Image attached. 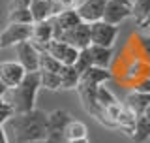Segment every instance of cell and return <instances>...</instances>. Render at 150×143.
Here are the masks:
<instances>
[{
	"label": "cell",
	"mask_w": 150,
	"mask_h": 143,
	"mask_svg": "<svg viewBox=\"0 0 150 143\" xmlns=\"http://www.w3.org/2000/svg\"><path fill=\"white\" fill-rule=\"evenodd\" d=\"M56 2L62 6V9H66V8H71V4H73V0H56Z\"/></svg>",
	"instance_id": "4dcf8cb0"
},
{
	"label": "cell",
	"mask_w": 150,
	"mask_h": 143,
	"mask_svg": "<svg viewBox=\"0 0 150 143\" xmlns=\"http://www.w3.org/2000/svg\"><path fill=\"white\" fill-rule=\"evenodd\" d=\"M51 40H53V25H51L49 19L32 25V36H30L32 44L41 47V45H45L47 41H51Z\"/></svg>",
	"instance_id": "5bb4252c"
},
{
	"label": "cell",
	"mask_w": 150,
	"mask_h": 143,
	"mask_svg": "<svg viewBox=\"0 0 150 143\" xmlns=\"http://www.w3.org/2000/svg\"><path fill=\"white\" fill-rule=\"evenodd\" d=\"M32 0H11L9 2V9H23V8H30Z\"/></svg>",
	"instance_id": "f1b7e54d"
},
{
	"label": "cell",
	"mask_w": 150,
	"mask_h": 143,
	"mask_svg": "<svg viewBox=\"0 0 150 143\" xmlns=\"http://www.w3.org/2000/svg\"><path fill=\"white\" fill-rule=\"evenodd\" d=\"M60 41H66L71 47H75L77 51L81 49H88L92 45V38H90V25L86 23H79L77 26L69 28V30H64L58 38Z\"/></svg>",
	"instance_id": "ba28073f"
},
{
	"label": "cell",
	"mask_w": 150,
	"mask_h": 143,
	"mask_svg": "<svg viewBox=\"0 0 150 143\" xmlns=\"http://www.w3.org/2000/svg\"><path fill=\"white\" fill-rule=\"evenodd\" d=\"M66 137H68V141L86 137V126H84V122H79V121H73L71 119V122L66 128Z\"/></svg>",
	"instance_id": "d4e9b609"
},
{
	"label": "cell",
	"mask_w": 150,
	"mask_h": 143,
	"mask_svg": "<svg viewBox=\"0 0 150 143\" xmlns=\"http://www.w3.org/2000/svg\"><path fill=\"white\" fill-rule=\"evenodd\" d=\"M62 70V64L56 59H53L51 55H47L41 51L40 53V72H53V74H60Z\"/></svg>",
	"instance_id": "7402d4cb"
},
{
	"label": "cell",
	"mask_w": 150,
	"mask_h": 143,
	"mask_svg": "<svg viewBox=\"0 0 150 143\" xmlns=\"http://www.w3.org/2000/svg\"><path fill=\"white\" fill-rule=\"evenodd\" d=\"M92 56V64L94 66H100V68H109L115 60V51L111 47H101V45H90L88 47Z\"/></svg>",
	"instance_id": "9a60e30c"
},
{
	"label": "cell",
	"mask_w": 150,
	"mask_h": 143,
	"mask_svg": "<svg viewBox=\"0 0 150 143\" xmlns=\"http://www.w3.org/2000/svg\"><path fill=\"white\" fill-rule=\"evenodd\" d=\"M71 122V115L64 109L47 113V137L43 143H68L66 128Z\"/></svg>",
	"instance_id": "3957f363"
},
{
	"label": "cell",
	"mask_w": 150,
	"mask_h": 143,
	"mask_svg": "<svg viewBox=\"0 0 150 143\" xmlns=\"http://www.w3.org/2000/svg\"><path fill=\"white\" fill-rule=\"evenodd\" d=\"M32 36V25H17L8 23V26L0 32V49L15 47L21 41H28Z\"/></svg>",
	"instance_id": "5b68a950"
},
{
	"label": "cell",
	"mask_w": 150,
	"mask_h": 143,
	"mask_svg": "<svg viewBox=\"0 0 150 143\" xmlns=\"http://www.w3.org/2000/svg\"><path fill=\"white\" fill-rule=\"evenodd\" d=\"M13 115H15V113H13V109H11V106H9V104H8L6 107H0V128L6 124V122H8Z\"/></svg>",
	"instance_id": "83f0119b"
},
{
	"label": "cell",
	"mask_w": 150,
	"mask_h": 143,
	"mask_svg": "<svg viewBox=\"0 0 150 143\" xmlns=\"http://www.w3.org/2000/svg\"><path fill=\"white\" fill-rule=\"evenodd\" d=\"M40 81H41V87L47 90H60V74L40 72Z\"/></svg>",
	"instance_id": "cb8c5ba5"
},
{
	"label": "cell",
	"mask_w": 150,
	"mask_h": 143,
	"mask_svg": "<svg viewBox=\"0 0 150 143\" xmlns=\"http://www.w3.org/2000/svg\"><path fill=\"white\" fill-rule=\"evenodd\" d=\"M131 139L133 143H146L150 139V119L146 117H137V122H135V130L131 134Z\"/></svg>",
	"instance_id": "ac0fdd59"
},
{
	"label": "cell",
	"mask_w": 150,
	"mask_h": 143,
	"mask_svg": "<svg viewBox=\"0 0 150 143\" xmlns=\"http://www.w3.org/2000/svg\"><path fill=\"white\" fill-rule=\"evenodd\" d=\"M8 122L13 134V143H43L47 137V113L41 109L13 115Z\"/></svg>",
	"instance_id": "6da1fadb"
},
{
	"label": "cell",
	"mask_w": 150,
	"mask_h": 143,
	"mask_svg": "<svg viewBox=\"0 0 150 143\" xmlns=\"http://www.w3.org/2000/svg\"><path fill=\"white\" fill-rule=\"evenodd\" d=\"M129 8H131V17L135 19L137 26H141V25H143V21L148 17V11H150V0H131Z\"/></svg>",
	"instance_id": "d6986e66"
},
{
	"label": "cell",
	"mask_w": 150,
	"mask_h": 143,
	"mask_svg": "<svg viewBox=\"0 0 150 143\" xmlns=\"http://www.w3.org/2000/svg\"><path fill=\"white\" fill-rule=\"evenodd\" d=\"M8 87H6V85H4V81L2 79H0V98H4V96H6V94H8Z\"/></svg>",
	"instance_id": "f546056e"
},
{
	"label": "cell",
	"mask_w": 150,
	"mask_h": 143,
	"mask_svg": "<svg viewBox=\"0 0 150 143\" xmlns=\"http://www.w3.org/2000/svg\"><path fill=\"white\" fill-rule=\"evenodd\" d=\"M141 28H143V30H144V28H150V11H148V17L143 21V25H141Z\"/></svg>",
	"instance_id": "1f68e13d"
},
{
	"label": "cell",
	"mask_w": 150,
	"mask_h": 143,
	"mask_svg": "<svg viewBox=\"0 0 150 143\" xmlns=\"http://www.w3.org/2000/svg\"><path fill=\"white\" fill-rule=\"evenodd\" d=\"M109 2H118V4H126V6H129L131 0H109Z\"/></svg>",
	"instance_id": "836d02e7"
},
{
	"label": "cell",
	"mask_w": 150,
	"mask_h": 143,
	"mask_svg": "<svg viewBox=\"0 0 150 143\" xmlns=\"http://www.w3.org/2000/svg\"><path fill=\"white\" fill-rule=\"evenodd\" d=\"M8 23H17V25H34V19L28 8L23 9H9L8 11Z\"/></svg>",
	"instance_id": "ffe728a7"
},
{
	"label": "cell",
	"mask_w": 150,
	"mask_h": 143,
	"mask_svg": "<svg viewBox=\"0 0 150 143\" xmlns=\"http://www.w3.org/2000/svg\"><path fill=\"white\" fill-rule=\"evenodd\" d=\"M96 98H98V104H100L101 107H109V106H115V104H118L116 96L105 87V85H100V87L96 89Z\"/></svg>",
	"instance_id": "603a6c76"
},
{
	"label": "cell",
	"mask_w": 150,
	"mask_h": 143,
	"mask_svg": "<svg viewBox=\"0 0 150 143\" xmlns=\"http://www.w3.org/2000/svg\"><path fill=\"white\" fill-rule=\"evenodd\" d=\"M128 17H131V8L129 6L118 4V2H109V0H107V6H105L101 21L109 23V25H115V26H120Z\"/></svg>",
	"instance_id": "8fae6325"
},
{
	"label": "cell",
	"mask_w": 150,
	"mask_h": 143,
	"mask_svg": "<svg viewBox=\"0 0 150 143\" xmlns=\"http://www.w3.org/2000/svg\"><path fill=\"white\" fill-rule=\"evenodd\" d=\"M137 92H144V94H150V77H144V79H139L137 83L131 87Z\"/></svg>",
	"instance_id": "4316f807"
},
{
	"label": "cell",
	"mask_w": 150,
	"mask_h": 143,
	"mask_svg": "<svg viewBox=\"0 0 150 143\" xmlns=\"http://www.w3.org/2000/svg\"><path fill=\"white\" fill-rule=\"evenodd\" d=\"M115 122H116V128H118V130H122L124 134L131 136V134H133V130H135V122H137V117H135L133 113H131L129 109L124 106V107L120 109L118 117L115 119Z\"/></svg>",
	"instance_id": "e0dca14e"
},
{
	"label": "cell",
	"mask_w": 150,
	"mask_h": 143,
	"mask_svg": "<svg viewBox=\"0 0 150 143\" xmlns=\"http://www.w3.org/2000/svg\"><path fill=\"white\" fill-rule=\"evenodd\" d=\"M15 53H17V62L25 68V72H40V47L36 44L28 41H21L19 45H15Z\"/></svg>",
	"instance_id": "52a82bcc"
},
{
	"label": "cell",
	"mask_w": 150,
	"mask_h": 143,
	"mask_svg": "<svg viewBox=\"0 0 150 143\" xmlns=\"http://www.w3.org/2000/svg\"><path fill=\"white\" fill-rule=\"evenodd\" d=\"M40 51L51 55L53 59L58 60L62 66H73L75 60H77V56H79V51L75 49V47H71L69 44H66V41H60V40L47 41L45 45L40 47Z\"/></svg>",
	"instance_id": "277c9868"
},
{
	"label": "cell",
	"mask_w": 150,
	"mask_h": 143,
	"mask_svg": "<svg viewBox=\"0 0 150 143\" xmlns=\"http://www.w3.org/2000/svg\"><path fill=\"white\" fill-rule=\"evenodd\" d=\"M6 106H8V102L4 98H0V107H6Z\"/></svg>",
	"instance_id": "e575fe53"
},
{
	"label": "cell",
	"mask_w": 150,
	"mask_h": 143,
	"mask_svg": "<svg viewBox=\"0 0 150 143\" xmlns=\"http://www.w3.org/2000/svg\"><path fill=\"white\" fill-rule=\"evenodd\" d=\"M144 117L150 119V104H148V107H146V111H144Z\"/></svg>",
	"instance_id": "d590c367"
},
{
	"label": "cell",
	"mask_w": 150,
	"mask_h": 143,
	"mask_svg": "<svg viewBox=\"0 0 150 143\" xmlns=\"http://www.w3.org/2000/svg\"><path fill=\"white\" fill-rule=\"evenodd\" d=\"M68 143H88L86 137H81V139H69Z\"/></svg>",
	"instance_id": "d6a6232c"
},
{
	"label": "cell",
	"mask_w": 150,
	"mask_h": 143,
	"mask_svg": "<svg viewBox=\"0 0 150 143\" xmlns=\"http://www.w3.org/2000/svg\"><path fill=\"white\" fill-rule=\"evenodd\" d=\"M105 6H107V0H83L75 9H77L83 23L92 25V23H98L103 19Z\"/></svg>",
	"instance_id": "9c48e42d"
},
{
	"label": "cell",
	"mask_w": 150,
	"mask_h": 143,
	"mask_svg": "<svg viewBox=\"0 0 150 143\" xmlns=\"http://www.w3.org/2000/svg\"><path fill=\"white\" fill-rule=\"evenodd\" d=\"M115 79L112 72L109 68H100V66H90L86 72L81 74V81L88 85H94V87H100V85H105L107 81Z\"/></svg>",
	"instance_id": "7c38bea8"
},
{
	"label": "cell",
	"mask_w": 150,
	"mask_h": 143,
	"mask_svg": "<svg viewBox=\"0 0 150 143\" xmlns=\"http://www.w3.org/2000/svg\"><path fill=\"white\" fill-rule=\"evenodd\" d=\"M118 26L109 25L105 21H98L90 25V38L94 45H101V47H111L115 49L116 38H118Z\"/></svg>",
	"instance_id": "8992f818"
},
{
	"label": "cell",
	"mask_w": 150,
	"mask_h": 143,
	"mask_svg": "<svg viewBox=\"0 0 150 143\" xmlns=\"http://www.w3.org/2000/svg\"><path fill=\"white\" fill-rule=\"evenodd\" d=\"M81 83V74L75 70V66H62L60 70V89L73 90Z\"/></svg>",
	"instance_id": "2e32d148"
},
{
	"label": "cell",
	"mask_w": 150,
	"mask_h": 143,
	"mask_svg": "<svg viewBox=\"0 0 150 143\" xmlns=\"http://www.w3.org/2000/svg\"><path fill=\"white\" fill-rule=\"evenodd\" d=\"M40 87H41L40 72H28L25 75V79L15 89H11V100L8 104L11 106L15 115H19V113H28L32 109H36V98H38Z\"/></svg>",
	"instance_id": "7a4b0ae2"
},
{
	"label": "cell",
	"mask_w": 150,
	"mask_h": 143,
	"mask_svg": "<svg viewBox=\"0 0 150 143\" xmlns=\"http://www.w3.org/2000/svg\"><path fill=\"white\" fill-rule=\"evenodd\" d=\"M133 40H135V44H137V49H139L141 59H143L144 62L150 64V36L137 32V34H133Z\"/></svg>",
	"instance_id": "44dd1931"
},
{
	"label": "cell",
	"mask_w": 150,
	"mask_h": 143,
	"mask_svg": "<svg viewBox=\"0 0 150 143\" xmlns=\"http://www.w3.org/2000/svg\"><path fill=\"white\" fill-rule=\"evenodd\" d=\"M148 77H150V75H148Z\"/></svg>",
	"instance_id": "8d00e7d4"
},
{
	"label": "cell",
	"mask_w": 150,
	"mask_h": 143,
	"mask_svg": "<svg viewBox=\"0 0 150 143\" xmlns=\"http://www.w3.org/2000/svg\"><path fill=\"white\" fill-rule=\"evenodd\" d=\"M75 70L79 72V74H83V72H86L92 64V56H90V51L88 49H81L79 51V56H77V60H75Z\"/></svg>",
	"instance_id": "484cf974"
},
{
	"label": "cell",
	"mask_w": 150,
	"mask_h": 143,
	"mask_svg": "<svg viewBox=\"0 0 150 143\" xmlns=\"http://www.w3.org/2000/svg\"><path fill=\"white\" fill-rule=\"evenodd\" d=\"M26 72L17 60H6V62H0V79L4 81V85L11 90L15 89L23 79H25Z\"/></svg>",
	"instance_id": "30bf717a"
},
{
	"label": "cell",
	"mask_w": 150,
	"mask_h": 143,
	"mask_svg": "<svg viewBox=\"0 0 150 143\" xmlns=\"http://www.w3.org/2000/svg\"><path fill=\"white\" fill-rule=\"evenodd\" d=\"M148 104H150V94L131 90L128 96H126V107H128L135 117H143L144 111H146V107H148Z\"/></svg>",
	"instance_id": "4fadbf2b"
}]
</instances>
